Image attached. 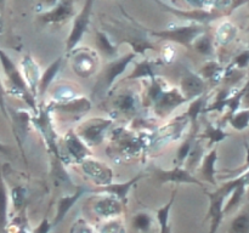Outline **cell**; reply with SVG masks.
<instances>
[{
  "instance_id": "cell-1",
  "label": "cell",
  "mask_w": 249,
  "mask_h": 233,
  "mask_svg": "<svg viewBox=\"0 0 249 233\" xmlns=\"http://www.w3.org/2000/svg\"><path fill=\"white\" fill-rule=\"evenodd\" d=\"M0 66H1L5 78H6V92H9L12 96L21 99L33 111L34 114L38 113L39 108H36L38 107L36 99L29 90L21 72V68L17 67L16 63L11 60V57L4 50H1V48H0Z\"/></svg>"
},
{
  "instance_id": "cell-2",
  "label": "cell",
  "mask_w": 249,
  "mask_h": 233,
  "mask_svg": "<svg viewBox=\"0 0 249 233\" xmlns=\"http://www.w3.org/2000/svg\"><path fill=\"white\" fill-rule=\"evenodd\" d=\"M147 97L152 102L155 113L162 118L187 102L180 89H178V87L164 89L162 82L157 78L151 80V86L148 89Z\"/></svg>"
},
{
  "instance_id": "cell-3",
  "label": "cell",
  "mask_w": 249,
  "mask_h": 233,
  "mask_svg": "<svg viewBox=\"0 0 249 233\" xmlns=\"http://www.w3.org/2000/svg\"><path fill=\"white\" fill-rule=\"evenodd\" d=\"M32 125L36 126V129L41 135V138L46 145V150H49V153L57 160V163H62L60 145H58V136L55 126H53V118H51V109L49 108V106L39 107L38 113L34 114L33 118H32Z\"/></svg>"
},
{
  "instance_id": "cell-4",
  "label": "cell",
  "mask_w": 249,
  "mask_h": 233,
  "mask_svg": "<svg viewBox=\"0 0 249 233\" xmlns=\"http://www.w3.org/2000/svg\"><path fill=\"white\" fill-rule=\"evenodd\" d=\"M62 148H60L61 160L63 164H82L87 158L91 155L89 147L84 143V141L78 136L75 130H70L62 140Z\"/></svg>"
},
{
  "instance_id": "cell-5",
  "label": "cell",
  "mask_w": 249,
  "mask_h": 233,
  "mask_svg": "<svg viewBox=\"0 0 249 233\" xmlns=\"http://www.w3.org/2000/svg\"><path fill=\"white\" fill-rule=\"evenodd\" d=\"M113 120L109 118H91L80 124L75 133L84 141L88 147H95L104 142L105 133L112 125Z\"/></svg>"
},
{
  "instance_id": "cell-6",
  "label": "cell",
  "mask_w": 249,
  "mask_h": 233,
  "mask_svg": "<svg viewBox=\"0 0 249 233\" xmlns=\"http://www.w3.org/2000/svg\"><path fill=\"white\" fill-rule=\"evenodd\" d=\"M151 175L157 180L160 183H175V184H181V183H190V184H197V186L202 187L206 191V186L204 182L197 179L195 175L190 172L186 167L181 166V165H177L173 169H160V167L152 166L151 167Z\"/></svg>"
},
{
  "instance_id": "cell-7",
  "label": "cell",
  "mask_w": 249,
  "mask_h": 233,
  "mask_svg": "<svg viewBox=\"0 0 249 233\" xmlns=\"http://www.w3.org/2000/svg\"><path fill=\"white\" fill-rule=\"evenodd\" d=\"M136 57L135 52H130L128 55L123 56V57H119L117 60H113L112 62H109L106 67L102 70L101 75H100V79L97 84L100 85V89L104 92L112 91V87H113L114 83L117 82L119 77L125 72L126 67L131 63V61Z\"/></svg>"
},
{
  "instance_id": "cell-8",
  "label": "cell",
  "mask_w": 249,
  "mask_h": 233,
  "mask_svg": "<svg viewBox=\"0 0 249 233\" xmlns=\"http://www.w3.org/2000/svg\"><path fill=\"white\" fill-rule=\"evenodd\" d=\"M80 169L85 176L96 187L107 186L113 181V171L107 164L94 158H87L80 164Z\"/></svg>"
},
{
  "instance_id": "cell-9",
  "label": "cell",
  "mask_w": 249,
  "mask_h": 233,
  "mask_svg": "<svg viewBox=\"0 0 249 233\" xmlns=\"http://www.w3.org/2000/svg\"><path fill=\"white\" fill-rule=\"evenodd\" d=\"M9 116L10 120L12 123V131H14L15 138H16V142L18 145L19 150H21V154L23 157L24 162L26 160V153H24V142L27 140V136L29 133V125L32 124V116L28 111L26 109H11L9 108Z\"/></svg>"
},
{
  "instance_id": "cell-10",
  "label": "cell",
  "mask_w": 249,
  "mask_h": 233,
  "mask_svg": "<svg viewBox=\"0 0 249 233\" xmlns=\"http://www.w3.org/2000/svg\"><path fill=\"white\" fill-rule=\"evenodd\" d=\"M91 7H92V0H87L84 4L82 11L79 12L74 19L73 23L72 31H71L70 35L67 38V43H66V52L71 53L75 49V46L79 44L82 40L83 35L87 32L88 26L90 22V15H91Z\"/></svg>"
},
{
  "instance_id": "cell-11",
  "label": "cell",
  "mask_w": 249,
  "mask_h": 233,
  "mask_svg": "<svg viewBox=\"0 0 249 233\" xmlns=\"http://www.w3.org/2000/svg\"><path fill=\"white\" fill-rule=\"evenodd\" d=\"M206 193L209 199V206L204 221L209 220V222H211V225H209V233H216L219 227H220L221 221L224 220V216H225L224 206H225L226 198L221 196V194H219L215 189L212 192L206 189Z\"/></svg>"
},
{
  "instance_id": "cell-12",
  "label": "cell",
  "mask_w": 249,
  "mask_h": 233,
  "mask_svg": "<svg viewBox=\"0 0 249 233\" xmlns=\"http://www.w3.org/2000/svg\"><path fill=\"white\" fill-rule=\"evenodd\" d=\"M124 206L125 205L116 197L108 196V194H100V197H97L92 205V210H94L95 215H97L99 217L109 220V218H114L122 215V213L124 211Z\"/></svg>"
},
{
  "instance_id": "cell-13",
  "label": "cell",
  "mask_w": 249,
  "mask_h": 233,
  "mask_svg": "<svg viewBox=\"0 0 249 233\" xmlns=\"http://www.w3.org/2000/svg\"><path fill=\"white\" fill-rule=\"evenodd\" d=\"M145 176L143 174L136 175L133 179L128 180L125 182H121V183H113L112 182L111 184H107V186H101V187H95L94 189H89L90 193H100V194H108V196L116 197L117 199L122 201L124 205H126L128 203V197L129 192L133 188L134 184L138 183L139 180H141Z\"/></svg>"
},
{
  "instance_id": "cell-14",
  "label": "cell",
  "mask_w": 249,
  "mask_h": 233,
  "mask_svg": "<svg viewBox=\"0 0 249 233\" xmlns=\"http://www.w3.org/2000/svg\"><path fill=\"white\" fill-rule=\"evenodd\" d=\"M72 60V69L77 75L82 78H89L97 69V56L91 51H75Z\"/></svg>"
},
{
  "instance_id": "cell-15",
  "label": "cell",
  "mask_w": 249,
  "mask_h": 233,
  "mask_svg": "<svg viewBox=\"0 0 249 233\" xmlns=\"http://www.w3.org/2000/svg\"><path fill=\"white\" fill-rule=\"evenodd\" d=\"M202 32L199 27L190 26V27H180V28L169 29V31L163 32H153V35L158 36L160 39H165V40H172L175 43H179L181 45L189 46L194 39L198 35Z\"/></svg>"
},
{
  "instance_id": "cell-16",
  "label": "cell",
  "mask_w": 249,
  "mask_h": 233,
  "mask_svg": "<svg viewBox=\"0 0 249 233\" xmlns=\"http://www.w3.org/2000/svg\"><path fill=\"white\" fill-rule=\"evenodd\" d=\"M180 91L182 92L187 101H192L206 92L204 79L199 74H195L190 70H186V73L181 78Z\"/></svg>"
},
{
  "instance_id": "cell-17",
  "label": "cell",
  "mask_w": 249,
  "mask_h": 233,
  "mask_svg": "<svg viewBox=\"0 0 249 233\" xmlns=\"http://www.w3.org/2000/svg\"><path fill=\"white\" fill-rule=\"evenodd\" d=\"M88 192H89V189H88L87 187L79 186L74 193L70 194V196H62L58 198L57 204H56L55 217H53V220L51 221L53 227H55L56 225L62 222L63 218H65L66 215L68 214V211H70L71 209L77 204V201L79 200L85 193H88Z\"/></svg>"
},
{
  "instance_id": "cell-18",
  "label": "cell",
  "mask_w": 249,
  "mask_h": 233,
  "mask_svg": "<svg viewBox=\"0 0 249 233\" xmlns=\"http://www.w3.org/2000/svg\"><path fill=\"white\" fill-rule=\"evenodd\" d=\"M50 106H53V109L60 113L68 114V116H78L87 114L91 109V101L84 96L73 97V99L67 100L63 102H56L51 103Z\"/></svg>"
},
{
  "instance_id": "cell-19",
  "label": "cell",
  "mask_w": 249,
  "mask_h": 233,
  "mask_svg": "<svg viewBox=\"0 0 249 233\" xmlns=\"http://www.w3.org/2000/svg\"><path fill=\"white\" fill-rule=\"evenodd\" d=\"M21 72L23 74L24 80H26L31 92L38 100V86L39 82H40L41 72L39 65L33 60L32 56L26 55L23 60L21 61Z\"/></svg>"
},
{
  "instance_id": "cell-20",
  "label": "cell",
  "mask_w": 249,
  "mask_h": 233,
  "mask_svg": "<svg viewBox=\"0 0 249 233\" xmlns=\"http://www.w3.org/2000/svg\"><path fill=\"white\" fill-rule=\"evenodd\" d=\"M216 162H218V145L214 146L201 160L199 164V175L203 179V182L218 187L216 180Z\"/></svg>"
},
{
  "instance_id": "cell-21",
  "label": "cell",
  "mask_w": 249,
  "mask_h": 233,
  "mask_svg": "<svg viewBox=\"0 0 249 233\" xmlns=\"http://www.w3.org/2000/svg\"><path fill=\"white\" fill-rule=\"evenodd\" d=\"M73 14V0H61L53 10L41 15L40 19L44 23H61L68 21Z\"/></svg>"
},
{
  "instance_id": "cell-22",
  "label": "cell",
  "mask_w": 249,
  "mask_h": 233,
  "mask_svg": "<svg viewBox=\"0 0 249 233\" xmlns=\"http://www.w3.org/2000/svg\"><path fill=\"white\" fill-rule=\"evenodd\" d=\"M62 62L63 58L57 57L55 61H53V62L50 63V66H49L43 73H41L40 82H39L38 86V99L39 97L45 96L50 85L53 84L55 78L57 77V74L61 72V69H62Z\"/></svg>"
},
{
  "instance_id": "cell-23",
  "label": "cell",
  "mask_w": 249,
  "mask_h": 233,
  "mask_svg": "<svg viewBox=\"0 0 249 233\" xmlns=\"http://www.w3.org/2000/svg\"><path fill=\"white\" fill-rule=\"evenodd\" d=\"M10 192L7 189L4 175L0 171V233H5L9 227Z\"/></svg>"
},
{
  "instance_id": "cell-24",
  "label": "cell",
  "mask_w": 249,
  "mask_h": 233,
  "mask_svg": "<svg viewBox=\"0 0 249 233\" xmlns=\"http://www.w3.org/2000/svg\"><path fill=\"white\" fill-rule=\"evenodd\" d=\"M178 193V187H175L174 191L172 192L169 201L160 206L157 211H156V220H157L158 227L160 231L158 233H172V228H170V211H172L173 204L175 203V198H177Z\"/></svg>"
},
{
  "instance_id": "cell-25",
  "label": "cell",
  "mask_w": 249,
  "mask_h": 233,
  "mask_svg": "<svg viewBox=\"0 0 249 233\" xmlns=\"http://www.w3.org/2000/svg\"><path fill=\"white\" fill-rule=\"evenodd\" d=\"M131 228L139 233H148L153 228V217L148 213H138L131 217Z\"/></svg>"
},
{
  "instance_id": "cell-26",
  "label": "cell",
  "mask_w": 249,
  "mask_h": 233,
  "mask_svg": "<svg viewBox=\"0 0 249 233\" xmlns=\"http://www.w3.org/2000/svg\"><path fill=\"white\" fill-rule=\"evenodd\" d=\"M135 107L136 99L131 92H122V94L117 95L116 100H114V108H117L124 114L135 112Z\"/></svg>"
},
{
  "instance_id": "cell-27",
  "label": "cell",
  "mask_w": 249,
  "mask_h": 233,
  "mask_svg": "<svg viewBox=\"0 0 249 233\" xmlns=\"http://www.w3.org/2000/svg\"><path fill=\"white\" fill-rule=\"evenodd\" d=\"M140 78H148V79H155V66L150 61H142L135 65V68L133 72L126 77V80H133V79H140Z\"/></svg>"
},
{
  "instance_id": "cell-28",
  "label": "cell",
  "mask_w": 249,
  "mask_h": 233,
  "mask_svg": "<svg viewBox=\"0 0 249 233\" xmlns=\"http://www.w3.org/2000/svg\"><path fill=\"white\" fill-rule=\"evenodd\" d=\"M228 133L218 125H208L203 130V133L199 135L201 138H207L209 141V146H216L220 141L225 140Z\"/></svg>"
},
{
  "instance_id": "cell-29",
  "label": "cell",
  "mask_w": 249,
  "mask_h": 233,
  "mask_svg": "<svg viewBox=\"0 0 249 233\" xmlns=\"http://www.w3.org/2000/svg\"><path fill=\"white\" fill-rule=\"evenodd\" d=\"M27 189L26 187L23 186H15L14 188L11 189L10 192V199H11L12 206H14V210L16 211H21L23 209L24 204H26L27 200Z\"/></svg>"
},
{
  "instance_id": "cell-30",
  "label": "cell",
  "mask_w": 249,
  "mask_h": 233,
  "mask_svg": "<svg viewBox=\"0 0 249 233\" xmlns=\"http://www.w3.org/2000/svg\"><path fill=\"white\" fill-rule=\"evenodd\" d=\"M229 233H249V211H243L233 218Z\"/></svg>"
},
{
  "instance_id": "cell-31",
  "label": "cell",
  "mask_w": 249,
  "mask_h": 233,
  "mask_svg": "<svg viewBox=\"0 0 249 233\" xmlns=\"http://www.w3.org/2000/svg\"><path fill=\"white\" fill-rule=\"evenodd\" d=\"M246 192L245 186H237L232 192H231V197L228 201L225 203V206H224V214L228 215V214H231L237 205L240 204L241 199L243 198V194Z\"/></svg>"
},
{
  "instance_id": "cell-32",
  "label": "cell",
  "mask_w": 249,
  "mask_h": 233,
  "mask_svg": "<svg viewBox=\"0 0 249 233\" xmlns=\"http://www.w3.org/2000/svg\"><path fill=\"white\" fill-rule=\"evenodd\" d=\"M99 233H124L125 228H124L123 222L119 218H109V220H105L101 225L97 228Z\"/></svg>"
},
{
  "instance_id": "cell-33",
  "label": "cell",
  "mask_w": 249,
  "mask_h": 233,
  "mask_svg": "<svg viewBox=\"0 0 249 233\" xmlns=\"http://www.w3.org/2000/svg\"><path fill=\"white\" fill-rule=\"evenodd\" d=\"M228 118L230 125L238 131L245 130V129L249 125V111L236 112V113L228 116Z\"/></svg>"
},
{
  "instance_id": "cell-34",
  "label": "cell",
  "mask_w": 249,
  "mask_h": 233,
  "mask_svg": "<svg viewBox=\"0 0 249 233\" xmlns=\"http://www.w3.org/2000/svg\"><path fill=\"white\" fill-rule=\"evenodd\" d=\"M221 73V68L216 65L215 62H208L207 65H204V67H202L199 69V75H201L203 79L212 80V82H218V77Z\"/></svg>"
},
{
  "instance_id": "cell-35",
  "label": "cell",
  "mask_w": 249,
  "mask_h": 233,
  "mask_svg": "<svg viewBox=\"0 0 249 233\" xmlns=\"http://www.w3.org/2000/svg\"><path fill=\"white\" fill-rule=\"evenodd\" d=\"M97 46L108 57L117 56V49L114 48L113 44L109 41V39L104 33H97Z\"/></svg>"
},
{
  "instance_id": "cell-36",
  "label": "cell",
  "mask_w": 249,
  "mask_h": 233,
  "mask_svg": "<svg viewBox=\"0 0 249 233\" xmlns=\"http://www.w3.org/2000/svg\"><path fill=\"white\" fill-rule=\"evenodd\" d=\"M70 233H99L95 227H92L85 218L79 217L71 227Z\"/></svg>"
},
{
  "instance_id": "cell-37",
  "label": "cell",
  "mask_w": 249,
  "mask_h": 233,
  "mask_svg": "<svg viewBox=\"0 0 249 233\" xmlns=\"http://www.w3.org/2000/svg\"><path fill=\"white\" fill-rule=\"evenodd\" d=\"M6 89L4 87V84L1 82V78H0V112L4 116L5 119L10 120L9 116V107L6 104Z\"/></svg>"
},
{
  "instance_id": "cell-38",
  "label": "cell",
  "mask_w": 249,
  "mask_h": 233,
  "mask_svg": "<svg viewBox=\"0 0 249 233\" xmlns=\"http://www.w3.org/2000/svg\"><path fill=\"white\" fill-rule=\"evenodd\" d=\"M196 50L201 53H209L212 51V44L208 38L199 39L196 43Z\"/></svg>"
},
{
  "instance_id": "cell-39",
  "label": "cell",
  "mask_w": 249,
  "mask_h": 233,
  "mask_svg": "<svg viewBox=\"0 0 249 233\" xmlns=\"http://www.w3.org/2000/svg\"><path fill=\"white\" fill-rule=\"evenodd\" d=\"M248 62H249V51L248 52H245L242 53V55H240L237 57V60H236V63L238 65V67H245Z\"/></svg>"
},
{
  "instance_id": "cell-40",
  "label": "cell",
  "mask_w": 249,
  "mask_h": 233,
  "mask_svg": "<svg viewBox=\"0 0 249 233\" xmlns=\"http://www.w3.org/2000/svg\"><path fill=\"white\" fill-rule=\"evenodd\" d=\"M0 153H1V154L7 155V157H9V155H11V150H10L9 146H7V145H5V143L0 142Z\"/></svg>"
},
{
  "instance_id": "cell-41",
  "label": "cell",
  "mask_w": 249,
  "mask_h": 233,
  "mask_svg": "<svg viewBox=\"0 0 249 233\" xmlns=\"http://www.w3.org/2000/svg\"><path fill=\"white\" fill-rule=\"evenodd\" d=\"M191 5H194L195 7H203L206 4V0H187Z\"/></svg>"
},
{
  "instance_id": "cell-42",
  "label": "cell",
  "mask_w": 249,
  "mask_h": 233,
  "mask_svg": "<svg viewBox=\"0 0 249 233\" xmlns=\"http://www.w3.org/2000/svg\"><path fill=\"white\" fill-rule=\"evenodd\" d=\"M231 0H214V4L218 7H225L230 4Z\"/></svg>"
},
{
  "instance_id": "cell-43",
  "label": "cell",
  "mask_w": 249,
  "mask_h": 233,
  "mask_svg": "<svg viewBox=\"0 0 249 233\" xmlns=\"http://www.w3.org/2000/svg\"><path fill=\"white\" fill-rule=\"evenodd\" d=\"M246 166H249V147H248V154H247V163H246Z\"/></svg>"
}]
</instances>
